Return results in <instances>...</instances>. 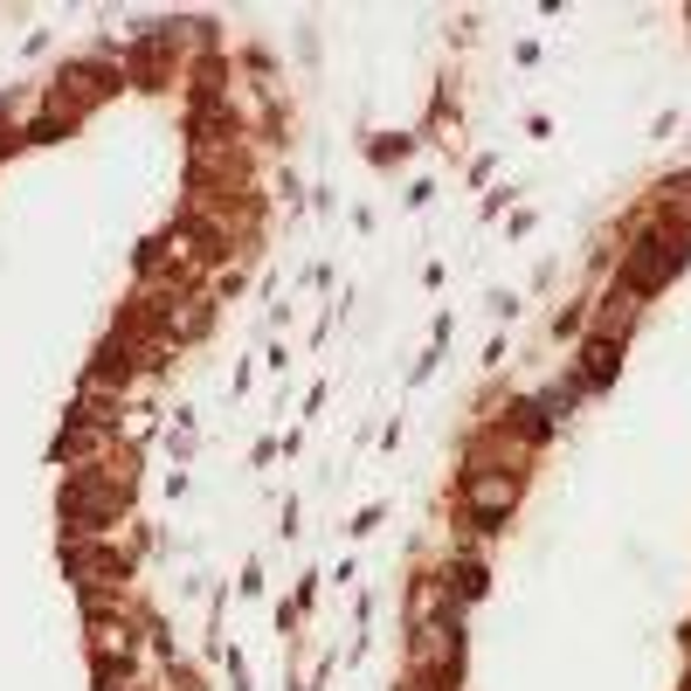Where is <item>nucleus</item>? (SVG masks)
<instances>
[{
	"label": "nucleus",
	"mask_w": 691,
	"mask_h": 691,
	"mask_svg": "<svg viewBox=\"0 0 691 691\" xmlns=\"http://www.w3.org/2000/svg\"><path fill=\"white\" fill-rule=\"evenodd\" d=\"M678 256H684V242H670V235H643L637 249L623 256V291H657L670 270H678Z\"/></svg>",
	"instance_id": "obj_1"
},
{
	"label": "nucleus",
	"mask_w": 691,
	"mask_h": 691,
	"mask_svg": "<svg viewBox=\"0 0 691 691\" xmlns=\"http://www.w3.org/2000/svg\"><path fill=\"white\" fill-rule=\"evenodd\" d=\"M609 373H615V332H602V340L581 353V381L588 387H609Z\"/></svg>",
	"instance_id": "obj_2"
}]
</instances>
